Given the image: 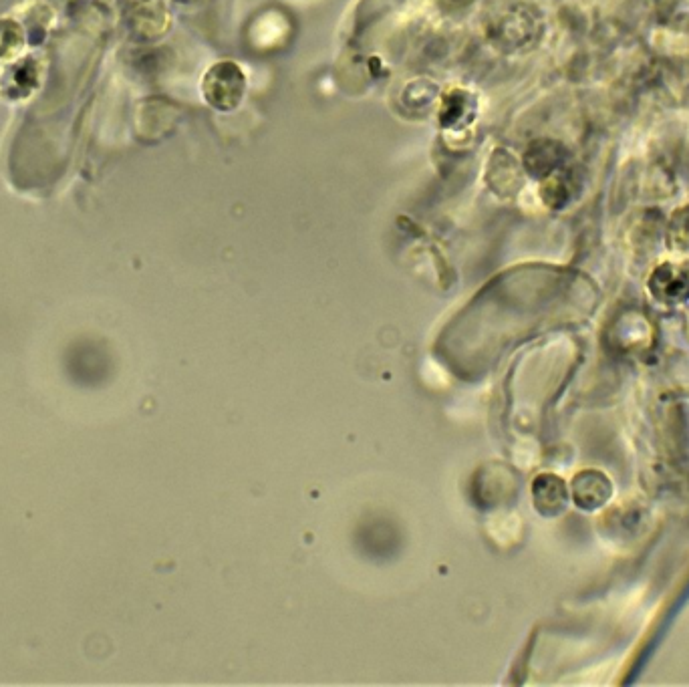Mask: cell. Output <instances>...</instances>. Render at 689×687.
Returning a JSON list of instances; mask_svg holds the SVG:
<instances>
[{
  "instance_id": "obj_1",
  "label": "cell",
  "mask_w": 689,
  "mask_h": 687,
  "mask_svg": "<svg viewBox=\"0 0 689 687\" xmlns=\"http://www.w3.org/2000/svg\"><path fill=\"white\" fill-rule=\"evenodd\" d=\"M649 289L657 301L667 305L689 299V268L673 262L657 266L649 279Z\"/></svg>"
},
{
  "instance_id": "obj_2",
  "label": "cell",
  "mask_w": 689,
  "mask_h": 687,
  "mask_svg": "<svg viewBox=\"0 0 689 687\" xmlns=\"http://www.w3.org/2000/svg\"><path fill=\"white\" fill-rule=\"evenodd\" d=\"M565 158H567V152L563 146L555 142H542L538 144V148L532 150L528 168H532V172L538 176L555 174L565 164Z\"/></svg>"
},
{
  "instance_id": "obj_3",
  "label": "cell",
  "mask_w": 689,
  "mask_h": 687,
  "mask_svg": "<svg viewBox=\"0 0 689 687\" xmlns=\"http://www.w3.org/2000/svg\"><path fill=\"white\" fill-rule=\"evenodd\" d=\"M25 45V33L15 21H0V59L15 57Z\"/></svg>"
},
{
  "instance_id": "obj_4",
  "label": "cell",
  "mask_w": 689,
  "mask_h": 687,
  "mask_svg": "<svg viewBox=\"0 0 689 687\" xmlns=\"http://www.w3.org/2000/svg\"><path fill=\"white\" fill-rule=\"evenodd\" d=\"M669 244L677 250H689V206L673 212L667 226Z\"/></svg>"
}]
</instances>
